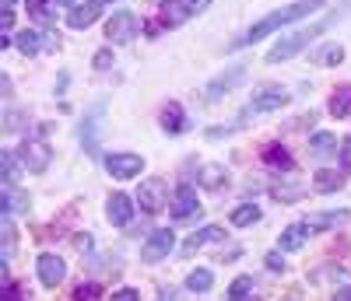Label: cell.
Here are the masks:
<instances>
[{"label":"cell","mask_w":351,"mask_h":301,"mask_svg":"<svg viewBox=\"0 0 351 301\" xmlns=\"http://www.w3.org/2000/svg\"><path fill=\"white\" fill-rule=\"evenodd\" d=\"M319 8H324V0H295V4H288V8L267 14V18H260L253 28H246L243 39L232 42V49H243V46H253V42H260V39H267L271 32H278V28H285V25H291V21H299V18H309V14L319 11Z\"/></svg>","instance_id":"6da1fadb"},{"label":"cell","mask_w":351,"mask_h":301,"mask_svg":"<svg viewBox=\"0 0 351 301\" xmlns=\"http://www.w3.org/2000/svg\"><path fill=\"white\" fill-rule=\"evenodd\" d=\"M351 8V0H341V8L337 11H330L324 21H316V25H309V28H302V32H291V36H285V39H278L274 46H271V53H267V64H281V60H291V56H299L316 36H324L327 28L337 21V18H344V11Z\"/></svg>","instance_id":"7a4b0ae2"},{"label":"cell","mask_w":351,"mask_h":301,"mask_svg":"<svg viewBox=\"0 0 351 301\" xmlns=\"http://www.w3.org/2000/svg\"><path fill=\"white\" fill-rule=\"evenodd\" d=\"M18 158H21V165L32 175H43L49 168V161H53V150H49V144L43 137H28L21 144V150H18Z\"/></svg>","instance_id":"3957f363"},{"label":"cell","mask_w":351,"mask_h":301,"mask_svg":"<svg viewBox=\"0 0 351 301\" xmlns=\"http://www.w3.org/2000/svg\"><path fill=\"white\" fill-rule=\"evenodd\" d=\"M246 64H236V67H228L225 74H218L215 81H208V88H204V99H208V102H221L228 92H236V88L246 81Z\"/></svg>","instance_id":"277c9868"},{"label":"cell","mask_w":351,"mask_h":301,"mask_svg":"<svg viewBox=\"0 0 351 301\" xmlns=\"http://www.w3.org/2000/svg\"><path fill=\"white\" fill-rule=\"evenodd\" d=\"M137 28H141V21H137L134 11H116V14L109 18V25H106V39H109L112 46L134 42V39H137Z\"/></svg>","instance_id":"5b68a950"},{"label":"cell","mask_w":351,"mask_h":301,"mask_svg":"<svg viewBox=\"0 0 351 301\" xmlns=\"http://www.w3.org/2000/svg\"><path fill=\"white\" fill-rule=\"evenodd\" d=\"M102 116H106V102H99V105H92L84 112V123H81V147H84V155H99Z\"/></svg>","instance_id":"8992f818"},{"label":"cell","mask_w":351,"mask_h":301,"mask_svg":"<svg viewBox=\"0 0 351 301\" xmlns=\"http://www.w3.org/2000/svg\"><path fill=\"white\" fill-rule=\"evenodd\" d=\"M137 203L144 207V214H158V210H165V203H169V186L162 183V179H144L141 189H137Z\"/></svg>","instance_id":"52a82bcc"},{"label":"cell","mask_w":351,"mask_h":301,"mask_svg":"<svg viewBox=\"0 0 351 301\" xmlns=\"http://www.w3.org/2000/svg\"><path fill=\"white\" fill-rule=\"evenodd\" d=\"M172 249H176V231H172V228H158V231L148 235V242L141 246V259H144V263H158V259H165Z\"/></svg>","instance_id":"ba28073f"},{"label":"cell","mask_w":351,"mask_h":301,"mask_svg":"<svg viewBox=\"0 0 351 301\" xmlns=\"http://www.w3.org/2000/svg\"><path fill=\"white\" fill-rule=\"evenodd\" d=\"M106 172L112 179H134L144 172V158L141 155H130V150H116V155L106 158Z\"/></svg>","instance_id":"9c48e42d"},{"label":"cell","mask_w":351,"mask_h":301,"mask_svg":"<svg viewBox=\"0 0 351 301\" xmlns=\"http://www.w3.org/2000/svg\"><path fill=\"white\" fill-rule=\"evenodd\" d=\"M200 200H197V189L193 186H180L172 193V218L176 221H190L193 214H200Z\"/></svg>","instance_id":"30bf717a"},{"label":"cell","mask_w":351,"mask_h":301,"mask_svg":"<svg viewBox=\"0 0 351 301\" xmlns=\"http://www.w3.org/2000/svg\"><path fill=\"white\" fill-rule=\"evenodd\" d=\"M56 39H60V36H43V32H32V28H25V32L14 36V46H18L25 56H36V53H43V49H56V46H60Z\"/></svg>","instance_id":"8fae6325"},{"label":"cell","mask_w":351,"mask_h":301,"mask_svg":"<svg viewBox=\"0 0 351 301\" xmlns=\"http://www.w3.org/2000/svg\"><path fill=\"white\" fill-rule=\"evenodd\" d=\"M36 270H39V280H43L46 287L64 284V277H67V263H64L60 256H53V252H43L39 263H36Z\"/></svg>","instance_id":"7c38bea8"},{"label":"cell","mask_w":351,"mask_h":301,"mask_svg":"<svg viewBox=\"0 0 351 301\" xmlns=\"http://www.w3.org/2000/svg\"><path fill=\"white\" fill-rule=\"evenodd\" d=\"M106 218H109L116 228H127V224L134 221V200H130L127 193H112V196L106 200Z\"/></svg>","instance_id":"4fadbf2b"},{"label":"cell","mask_w":351,"mask_h":301,"mask_svg":"<svg viewBox=\"0 0 351 301\" xmlns=\"http://www.w3.org/2000/svg\"><path fill=\"white\" fill-rule=\"evenodd\" d=\"M291 102V95L285 88H267V92H260L253 102H250V112H274V109H285Z\"/></svg>","instance_id":"5bb4252c"},{"label":"cell","mask_w":351,"mask_h":301,"mask_svg":"<svg viewBox=\"0 0 351 301\" xmlns=\"http://www.w3.org/2000/svg\"><path fill=\"white\" fill-rule=\"evenodd\" d=\"M221 238H225V231H221L218 224H208V228H200V231H193V235L186 238V242H183V249H180V252H183V256L190 259L193 252H200V249L208 246V242H221Z\"/></svg>","instance_id":"9a60e30c"},{"label":"cell","mask_w":351,"mask_h":301,"mask_svg":"<svg viewBox=\"0 0 351 301\" xmlns=\"http://www.w3.org/2000/svg\"><path fill=\"white\" fill-rule=\"evenodd\" d=\"M309 235H313V231H309L302 221H299V224H288V228L281 231V238H278V249H281V252H299V249L309 242Z\"/></svg>","instance_id":"2e32d148"},{"label":"cell","mask_w":351,"mask_h":301,"mask_svg":"<svg viewBox=\"0 0 351 301\" xmlns=\"http://www.w3.org/2000/svg\"><path fill=\"white\" fill-rule=\"evenodd\" d=\"M99 21V4H92V0H88V4L81 8H71V14H67V25L71 28H77V32H81V28H92Z\"/></svg>","instance_id":"e0dca14e"},{"label":"cell","mask_w":351,"mask_h":301,"mask_svg":"<svg viewBox=\"0 0 351 301\" xmlns=\"http://www.w3.org/2000/svg\"><path fill=\"white\" fill-rule=\"evenodd\" d=\"M263 161H267L271 168H278V172H291V168H295V161H291L285 144H267V147H263Z\"/></svg>","instance_id":"ac0fdd59"},{"label":"cell","mask_w":351,"mask_h":301,"mask_svg":"<svg viewBox=\"0 0 351 301\" xmlns=\"http://www.w3.org/2000/svg\"><path fill=\"white\" fill-rule=\"evenodd\" d=\"M162 130H165V133H183V130H186V112H183L180 102H169V105H165V112H162Z\"/></svg>","instance_id":"d6986e66"},{"label":"cell","mask_w":351,"mask_h":301,"mask_svg":"<svg viewBox=\"0 0 351 301\" xmlns=\"http://www.w3.org/2000/svg\"><path fill=\"white\" fill-rule=\"evenodd\" d=\"M337 147H341L337 133H327V130H319V133H313V137H309V150H313L316 158H327V155H337Z\"/></svg>","instance_id":"ffe728a7"},{"label":"cell","mask_w":351,"mask_h":301,"mask_svg":"<svg viewBox=\"0 0 351 301\" xmlns=\"http://www.w3.org/2000/svg\"><path fill=\"white\" fill-rule=\"evenodd\" d=\"M348 221V210H330V214H309L302 224L309 228V231H327V228H337V224H344Z\"/></svg>","instance_id":"44dd1931"},{"label":"cell","mask_w":351,"mask_h":301,"mask_svg":"<svg viewBox=\"0 0 351 301\" xmlns=\"http://www.w3.org/2000/svg\"><path fill=\"white\" fill-rule=\"evenodd\" d=\"M228 301H256V280L253 277H236L228 284Z\"/></svg>","instance_id":"7402d4cb"},{"label":"cell","mask_w":351,"mask_h":301,"mask_svg":"<svg viewBox=\"0 0 351 301\" xmlns=\"http://www.w3.org/2000/svg\"><path fill=\"white\" fill-rule=\"evenodd\" d=\"M313 186H316V193H337L344 186V175L334 172V168H319L316 179H313Z\"/></svg>","instance_id":"603a6c76"},{"label":"cell","mask_w":351,"mask_h":301,"mask_svg":"<svg viewBox=\"0 0 351 301\" xmlns=\"http://www.w3.org/2000/svg\"><path fill=\"white\" fill-rule=\"evenodd\" d=\"M221 183H228V168L225 165H204L200 168V186L204 189H221Z\"/></svg>","instance_id":"cb8c5ba5"},{"label":"cell","mask_w":351,"mask_h":301,"mask_svg":"<svg viewBox=\"0 0 351 301\" xmlns=\"http://www.w3.org/2000/svg\"><path fill=\"white\" fill-rule=\"evenodd\" d=\"M313 60L319 67H337L341 60H344V46H337V42H327V46H319L316 53H313Z\"/></svg>","instance_id":"d4e9b609"},{"label":"cell","mask_w":351,"mask_h":301,"mask_svg":"<svg viewBox=\"0 0 351 301\" xmlns=\"http://www.w3.org/2000/svg\"><path fill=\"white\" fill-rule=\"evenodd\" d=\"M186 18H190V8H186V4H180V0L165 4V11H162V25H165V28H180Z\"/></svg>","instance_id":"484cf974"},{"label":"cell","mask_w":351,"mask_h":301,"mask_svg":"<svg viewBox=\"0 0 351 301\" xmlns=\"http://www.w3.org/2000/svg\"><path fill=\"white\" fill-rule=\"evenodd\" d=\"M236 228H250V224H256L260 221V207L256 203H243V207H236L232 210V218H228Z\"/></svg>","instance_id":"4316f807"},{"label":"cell","mask_w":351,"mask_h":301,"mask_svg":"<svg viewBox=\"0 0 351 301\" xmlns=\"http://www.w3.org/2000/svg\"><path fill=\"white\" fill-rule=\"evenodd\" d=\"M0 179H4V189H14L18 183V161H14V150H0Z\"/></svg>","instance_id":"83f0119b"},{"label":"cell","mask_w":351,"mask_h":301,"mask_svg":"<svg viewBox=\"0 0 351 301\" xmlns=\"http://www.w3.org/2000/svg\"><path fill=\"white\" fill-rule=\"evenodd\" d=\"M330 112H334L337 119H348V116H351V84H344V88H337V92H334Z\"/></svg>","instance_id":"f1b7e54d"},{"label":"cell","mask_w":351,"mask_h":301,"mask_svg":"<svg viewBox=\"0 0 351 301\" xmlns=\"http://www.w3.org/2000/svg\"><path fill=\"white\" fill-rule=\"evenodd\" d=\"M211 284H215V274H211V270H190V274H186V287H190L193 294L211 291Z\"/></svg>","instance_id":"f546056e"},{"label":"cell","mask_w":351,"mask_h":301,"mask_svg":"<svg viewBox=\"0 0 351 301\" xmlns=\"http://www.w3.org/2000/svg\"><path fill=\"white\" fill-rule=\"evenodd\" d=\"M28 14H32L39 25H53V8H49V0H28Z\"/></svg>","instance_id":"4dcf8cb0"},{"label":"cell","mask_w":351,"mask_h":301,"mask_svg":"<svg viewBox=\"0 0 351 301\" xmlns=\"http://www.w3.org/2000/svg\"><path fill=\"white\" fill-rule=\"evenodd\" d=\"M92 67H95V70H109V67H112V46H106V49H99V53L92 56Z\"/></svg>","instance_id":"1f68e13d"},{"label":"cell","mask_w":351,"mask_h":301,"mask_svg":"<svg viewBox=\"0 0 351 301\" xmlns=\"http://www.w3.org/2000/svg\"><path fill=\"white\" fill-rule=\"evenodd\" d=\"M74 301H99V284H77Z\"/></svg>","instance_id":"d6a6232c"},{"label":"cell","mask_w":351,"mask_h":301,"mask_svg":"<svg viewBox=\"0 0 351 301\" xmlns=\"http://www.w3.org/2000/svg\"><path fill=\"white\" fill-rule=\"evenodd\" d=\"M271 193H274L278 200H299V196H302V189H299V186H285V189H281V186H274Z\"/></svg>","instance_id":"836d02e7"},{"label":"cell","mask_w":351,"mask_h":301,"mask_svg":"<svg viewBox=\"0 0 351 301\" xmlns=\"http://www.w3.org/2000/svg\"><path fill=\"white\" fill-rule=\"evenodd\" d=\"M263 263H267V270H274V274H285V256L281 252H267Z\"/></svg>","instance_id":"e575fe53"},{"label":"cell","mask_w":351,"mask_h":301,"mask_svg":"<svg viewBox=\"0 0 351 301\" xmlns=\"http://www.w3.org/2000/svg\"><path fill=\"white\" fill-rule=\"evenodd\" d=\"M109 301H141V294H137L134 287H123V291H112Z\"/></svg>","instance_id":"d590c367"},{"label":"cell","mask_w":351,"mask_h":301,"mask_svg":"<svg viewBox=\"0 0 351 301\" xmlns=\"http://www.w3.org/2000/svg\"><path fill=\"white\" fill-rule=\"evenodd\" d=\"M208 4H211V0H186L190 14H200V11H208Z\"/></svg>","instance_id":"8d00e7d4"},{"label":"cell","mask_w":351,"mask_h":301,"mask_svg":"<svg viewBox=\"0 0 351 301\" xmlns=\"http://www.w3.org/2000/svg\"><path fill=\"white\" fill-rule=\"evenodd\" d=\"M341 165H344V168H351V140H344V144H341Z\"/></svg>","instance_id":"74e56055"},{"label":"cell","mask_w":351,"mask_h":301,"mask_svg":"<svg viewBox=\"0 0 351 301\" xmlns=\"http://www.w3.org/2000/svg\"><path fill=\"white\" fill-rule=\"evenodd\" d=\"M334 301H351V287H337V294H334Z\"/></svg>","instance_id":"f35d334b"},{"label":"cell","mask_w":351,"mask_h":301,"mask_svg":"<svg viewBox=\"0 0 351 301\" xmlns=\"http://www.w3.org/2000/svg\"><path fill=\"white\" fill-rule=\"evenodd\" d=\"M158 301H176V294H172V287H169V294H162Z\"/></svg>","instance_id":"ab89813d"},{"label":"cell","mask_w":351,"mask_h":301,"mask_svg":"<svg viewBox=\"0 0 351 301\" xmlns=\"http://www.w3.org/2000/svg\"><path fill=\"white\" fill-rule=\"evenodd\" d=\"M11 4H14V0H0V8H4V11H11Z\"/></svg>","instance_id":"60d3db41"},{"label":"cell","mask_w":351,"mask_h":301,"mask_svg":"<svg viewBox=\"0 0 351 301\" xmlns=\"http://www.w3.org/2000/svg\"><path fill=\"white\" fill-rule=\"evenodd\" d=\"M60 4H67V8H77V0H60Z\"/></svg>","instance_id":"b9f144b4"},{"label":"cell","mask_w":351,"mask_h":301,"mask_svg":"<svg viewBox=\"0 0 351 301\" xmlns=\"http://www.w3.org/2000/svg\"><path fill=\"white\" fill-rule=\"evenodd\" d=\"M92 4H99V8H102V4H112V0H92Z\"/></svg>","instance_id":"7bdbcfd3"},{"label":"cell","mask_w":351,"mask_h":301,"mask_svg":"<svg viewBox=\"0 0 351 301\" xmlns=\"http://www.w3.org/2000/svg\"><path fill=\"white\" fill-rule=\"evenodd\" d=\"M158 4H172V0H158Z\"/></svg>","instance_id":"ee69618b"}]
</instances>
